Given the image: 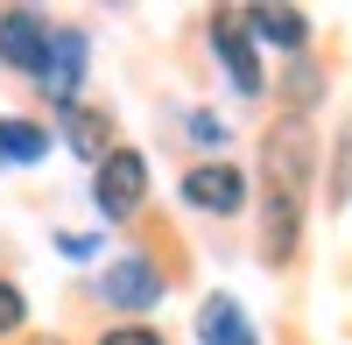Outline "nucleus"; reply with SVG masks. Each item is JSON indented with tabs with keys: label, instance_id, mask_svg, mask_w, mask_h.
<instances>
[{
	"label": "nucleus",
	"instance_id": "nucleus-1",
	"mask_svg": "<svg viewBox=\"0 0 352 345\" xmlns=\"http://www.w3.org/2000/svg\"><path fill=\"white\" fill-rule=\"evenodd\" d=\"M310 183H317V127L282 113V120L261 134V190H282V197H296V205H310Z\"/></svg>",
	"mask_w": 352,
	"mask_h": 345
},
{
	"label": "nucleus",
	"instance_id": "nucleus-2",
	"mask_svg": "<svg viewBox=\"0 0 352 345\" xmlns=\"http://www.w3.org/2000/svg\"><path fill=\"white\" fill-rule=\"evenodd\" d=\"M169 296V275L155 254H120V261H106L99 268V303L106 310H120L127 324H148V310Z\"/></svg>",
	"mask_w": 352,
	"mask_h": 345
},
{
	"label": "nucleus",
	"instance_id": "nucleus-3",
	"mask_svg": "<svg viewBox=\"0 0 352 345\" xmlns=\"http://www.w3.org/2000/svg\"><path fill=\"white\" fill-rule=\"evenodd\" d=\"M148 155L141 148H113L99 169H92V212L106 219V225H127L141 205H148Z\"/></svg>",
	"mask_w": 352,
	"mask_h": 345
},
{
	"label": "nucleus",
	"instance_id": "nucleus-4",
	"mask_svg": "<svg viewBox=\"0 0 352 345\" xmlns=\"http://www.w3.org/2000/svg\"><path fill=\"white\" fill-rule=\"evenodd\" d=\"M212 64L226 71V85L240 99H261L268 92V71H261V49H254V36H247V14L240 8H219L212 14Z\"/></svg>",
	"mask_w": 352,
	"mask_h": 345
},
{
	"label": "nucleus",
	"instance_id": "nucleus-5",
	"mask_svg": "<svg viewBox=\"0 0 352 345\" xmlns=\"http://www.w3.org/2000/svg\"><path fill=\"white\" fill-rule=\"evenodd\" d=\"M184 205L204 212V219H232V212H247V169L240 162H226V155H204L184 169Z\"/></svg>",
	"mask_w": 352,
	"mask_h": 345
},
{
	"label": "nucleus",
	"instance_id": "nucleus-6",
	"mask_svg": "<svg viewBox=\"0 0 352 345\" xmlns=\"http://www.w3.org/2000/svg\"><path fill=\"white\" fill-rule=\"evenodd\" d=\"M50 36H56V21L43 8H0V71L36 78L50 56Z\"/></svg>",
	"mask_w": 352,
	"mask_h": 345
},
{
	"label": "nucleus",
	"instance_id": "nucleus-7",
	"mask_svg": "<svg viewBox=\"0 0 352 345\" xmlns=\"http://www.w3.org/2000/svg\"><path fill=\"white\" fill-rule=\"evenodd\" d=\"M85 71H92V36H85V28H56V36H50V56H43V71H36L43 99H50V106H71V99H78V85H85Z\"/></svg>",
	"mask_w": 352,
	"mask_h": 345
},
{
	"label": "nucleus",
	"instance_id": "nucleus-8",
	"mask_svg": "<svg viewBox=\"0 0 352 345\" xmlns=\"http://www.w3.org/2000/svg\"><path fill=\"white\" fill-rule=\"evenodd\" d=\"M56 141L78 155V162H106L113 148H120V134H113V113L92 106V99H71V106H56Z\"/></svg>",
	"mask_w": 352,
	"mask_h": 345
},
{
	"label": "nucleus",
	"instance_id": "nucleus-9",
	"mask_svg": "<svg viewBox=\"0 0 352 345\" xmlns=\"http://www.w3.org/2000/svg\"><path fill=\"white\" fill-rule=\"evenodd\" d=\"M303 247V205L282 190H261V261L268 268H289Z\"/></svg>",
	"mask_w": 352,
	"mask_h": 345
},
{
	"label": "nucleus",
	"instance_id": "nucleus-10",
	"mask_svg": "<svg viewBox=\"0 0 352 345\" xmlns=\"http://www.w3.org/2000/svg\"><path fill=\"white\" fill-rule=\"evenodd\" d=\"M247 14V36H254V49H275V56H310V14L303 8H240Z\"/></svg>",
	"mask_w": 352,
	"mask_h": 345
},
{
	"label": "nucleus",
	"instance_id": "nucleus-11",
	"mask_svg": "<svg viewBox=\"0 0 352 345\" xmlns=\"http://www.w3.org/2000/svg\"><path fill=\"white\" fill-rule=\"evenodd\" d=\"M197 345H261V331H254V318L240 310V296H204L197 303Z\"/></svg>",
	"mask_w": 352,
	"mask_h": 345
},
{
	"label": "nucleus",
	"instance_id": "nucleus-12",
	"mask_svg": "<svg viewBox=\"0 0 352 345\" xmlns=\"http://www.w3.org/2000/svg\"><path fill=\"white\" fill-rule=\"evenodd\" d=\"M50 155V127L21 120V113H0V169H36Z\"/></svg>",
	"mask_w": 352,
	"mask_h": 345
},
{
	"label": "nucleus",
	"instance_id": "nucleus-13",
	"mask_svg": "<svg viewBox=\"0 0 352 345\" xmlns=\"http://www.w3.org/2000/svg\"><path fill=\"white\" fill-rule=\"evenodd\" d=\"M324 99V71H317V56H296L282 78V106H289V120H310V106Z\"/></svg>",
	"mask_w": 352,
	"mask_h": 345
},
{
	"label": "nucleus",
	"instance_id": "nucleus-14",
	"mask_svg": "<svg viewBox=\"0 0 352 345\" xmlns=\"http://www.w3.org/2000/svg\"><path fill=\"white\" fill-rule=\"evenodd\" d=\"M21 331H28V296L0 275V338H21Z\"/></svg>",
	"mask_w": 352,
	"mask_h": 345
},
{
	"label": "nucleus",
	"instance_id": "nucleus-15",
	"mask_svg": "<svg viewBox=\"0 0 352 345\" xmlns=\"http://www.w3.org/2000/svg\"><path fill=\"white\" fill-rule=\"evenodd\" d=\"M190 141H197V148H212V155H226V120H212V113H190Z\"/></svg>",
	"mask_w": 352,
	"mask_h": 345
},
{
	"label": "nucleus",
	"instance_id": "nucleus-16",
	"mask_svg": "<svg viewBox=\"0 0 352 345\" xmlns=\"http://www.w3.org/2000/svg\"><path fill=\"white\" fill-rule=\"evenodd\" d=\"M99 345H162V331L155 324H106Z\"/></svg>",
	"mask_w": 352,
	"mask_h": 345
},
{
	"label": "nucleus",
	"instance_id": "nucleus-17",
	"mask_svg": "<svg viewBox=\"0 0 352 345\" xmlns=\"http://www.w3.org/2000/svg\"><path fill=\"white\" fill-rule=\"evenodd\" d=\"M56 254H71V261H92V254H99V233H64V240H56Z\"/></svg>",
	"mask_w": 352,
	"mask_h": 345
},
{
	"label": "nucleus",
	"instance_id": "nucleus-18",
	"mask_svg": "<svg viewBox=\"0 0 352 345\" xmlns=\"http://www.w3.org/2000/svg\"><path fill=\"white\" fill-rule=\"evenodd\" d=\"M43 345H56V338H43Z\"/></svg>",
	"mask_w": 352,
	"mask_h": 345
}]
</instances>
